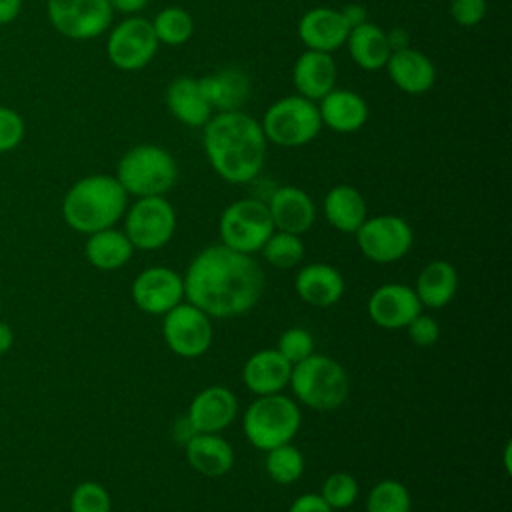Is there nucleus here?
<instances>
[{"instance_id": "f257e3e1", "label": "nucleus", "mask_w": 512, "mask_h": 512, "mask_svg": "<svg viewBox=\"0 0 512 512\" xmlns=\"http://www.w3.org/2000/svg\"><path fill=\"white\" fill-rule=\"evenodd\" d=\"M184 298L210 318L248 314L264 292V272L250 256L212 244L200 250L186 268Z\"/></svg>"}, {"instance_id": "f03ea898", "label": "nucleus", "mask_w": 512, "mask_h": 512, "mask_svg": "<svg viewBox=\"0 0 512 512\" xmlns=\"http://www.w3.org/2000/svg\"><path fill=\"white\" fill-rule=\"evenodd\" d=\"M266 136L260 122L234 110L218 112L204 124V152L214 172L232 184L254 180L266 158Z\"/></svg>"}, {"instance_id": "7ed1b4c3", "label": "nucleus", "mask_w": 512, "mask_h": 512, "mask_svg": "<svg viewBox=\"0 0 512 512\" xmlns=\"http://www.w3.org/2000/svg\"><path fill=\"white\" fill-rule=\"evenodd\" d=\"M128 194L108 174H92L66 192L62 202V216L66 224L82 234H92L104 228H112L126 212Z\"/></svg>"}, {"instance_id": "20e7f679", "label": "nucleus", "mask_w": 512, "mask_h": 512, "mask_svg": "<svg viewBox=\"0 0 512 512\" xmlns=\"http://www.w3.org/2000/svg\"><path fill=\"white\" fill-rule=\"evenodd\" d=\"M290 388L312 410L330 412L340 408L350 392V378L342 364L326 354H310L292 366Z\"/></svg>"}, {"instance_id": "39448f33", "label": "nucleus", "mask_w": 512, "mask_h": 512, "mask_svg": "<svg viewBox=\"0 0 512 512\" xmlns=\"http://www.w3.org/2000/svg\"><path fill=\"white\" fill-rule=\"evenodd\" d=\"M300 422L302 412L298 404L282 392L256 396L242 416L246 440L264 452L290 442L298 434Z\"/></svg>"}, {"instance_id": "423d86ee", "label": "nucleus", "mask_w": 512, "mask_h": 512, "mask_svg": "<svg viewBox=\"0 0 512 512\" xmlns=\"http://www.w3.org/2000/svg\"><path fill=\"white\" fill-rule=\"evenodd\" d=\"M116 180L126 194L164 196L178 180V166L168 150L156 144H138L120 158Z\"/></svg>"}, {"instance_id": "0eeeda50", "label": "nucleus", "mask_w": 512, "mask_h": 512, "mask_svg": "<svg viewBox=\"0 0 512 512\" xmlns=\"http://www.w3.org/2000/svg\"><path fill=\"white\" fill-rule=\"evenodd\" d=\"M262 132L266 140L282 148H298L312 142L320 128L318 106L304 96H286L276 100L264 114Z\"/></svg>"}, {"instance_id": "6e6552de", "label": "nucleus", "mask_w": 512, "mask_h": 512, "mask_svg": "<svg viewBox=\"0 0 512 512\" xmlns=\"http://www.w3.org/2000/svg\"><path fill=\"white\" fill-rule=\"evenodd\" d=\"M218 232L222 244L236 252L250 256L260 252L264 242L274 232L266 202L256 198H242L228 204L220 214Z\"/></svg>"}, {"instance_id": "1a4fd4ad", "label": "nucleus", "mask_w": 512, "mask_h": 512, "mask_svg": "<svg viewBox=\"0 0 512 512\" xmlns=\"http://www.w3.org/2000/svg\"><path fill=\"white\" fill-rule=\"evenodd\" d=\"M176 232V212L164 196L138 198L126 212L124 234L134 250H158Z\"/></svg>"}, {"instance_id": "9d476101", "label": "nucleus", "mask_w": 512, "mask_h": 512, "mask_svg": "<svg viewBox=\"0 0 512 512\" xmlns=\"http://www.w3.org/2000/svg\"><path fill=\"white\" fill-rule=\"evenodd\" d=\"M354 234L360 252L376 264H390L404 258L414 242L410 224L396 214L366 218Z\"/></svg>"}, {"instance_id": "9b49d317", "label": "nucleus", "mask_w": 512, "mask_h": 512, "mask_svg": "<svg viewBox=\"0 0 512 512\" xmlns=\"http://www.w3.org/2000/svg\"><path fill=\"white\" fill-rule=\"evenodd\" d=\"M46 10L52 26L72 40L96 38L112 22L108 0H48Z\"/></svg>"}, {"instance_id": "f8f14e48", "label": "nucleus", "mask_w": 512, "mask_h": 512, "mask_svg": "<svg viewBox=\"0 0 512 512\" xmlns=\"http://www.w3.org/2000/svg\"><path fill=\"white\" fill-rule=\"evenodd\" d=\"M162 336L174 354L182 358L202 356L212 344L210 316L190 302H180L164 314Z\"/></svg>"}, {"instance_id": "ddd939ff", "label": "nucleus", "mask_w": 512, "mask_h": 512, "mask_svg": "<svg viewBox=\"0 0 512 512\" xmlns=\"http://www.w3.org/2000/svg\"><path fill=\"white\" fill-rule=\"evenodd\" d=\"M158 44L160 42L152 30V24L134 16L112 28L106 42V54L116 68L134 72L144 68L154 58Z\"/></svg>"}, {"instance_id": "4468645a", "label": "nucleus", "mask_w": 512, "mask_h": 512, "mask_svg": "<svg viewBox=\"0 0 512 512\" xmlns=\"http://www.w3.org/2000/svg\"><path fill=\"white\" fill-rule=\"evenodd\" d=\"M130 294L142 312L164 316L184 302V278L168 266H152L134 278Z\"/></svg>"}, {"instance_id": "2eb2a0df", "label": "nucleus", "mask_w": 512, "mask_h": 512, "mask_svg": "<svg viewBox=\"0 0 512 512\" xmlns=\"http://www.w3.org/2000/svg\"><path fill=\"white\" fill-rule=\"evenodd\" d=\"M422 312V304L414 288L406 284H382L368 298V316L386 330L406 328L408 322Z\"/></svg>"}, {"instance_id": "dca6fc26", "label": "nucleus", "mask_w": 512, "mask_h": 512, "mask_svg": "<svg viewBox=\"0 0 512 512\" xmlns=\"http://www.w3.org/2000/svg\"><path fill=\"white\" fill-rule=\"evenodd\" d=\"M236 414L238 400L234 392L226 386H208L192 398L186 420L192 432L220 434L234 422Z\"/></svg>"}, {"instance_id": "f3484780", "label": "nucleus", "mask_w": 512, "mask_h": 512, "mask_svg": "<svg viewBox=\"0 0 512 512\" xmlns=\"http://www.w3.org/2000/svg\"><path fill=\"white\" fill-rule=\"evenodd\" d=\"M274 230L304 234L312 228L316 206L312 198L298 186H280L266 202Z\"/></svg>"}, {"instance_id": "a211bd4d", "label": "nucleus", "mask_w": 512, "mask_h": 512, "mask_svg": "<svg viewBox=\"0 0 512 512\" xmlns=\"http://www.w3.org/2000/svg\"><path fill=\"white\" fill-rule=\"evenodd\" d=\"M350 26L340 10L312 8L298 22V36L308 50L332 54L346 44Z\"/></svg>"}, {"instance_id": "6ab92c4d", "label": "nucleus", "mask_w": 512, "mask_h": 512, "mask_svg": "<svg viewBox=\"0 0 512 512\" xmlns=\"http://www.w3.org/2000/svg\"><path fill=\"white\" fill-rule=\"evenodd\" d=\"M292 374V364L274 348L254 352L242 366V380L256 396L282 392Z\"/></svg>"}, {"instance_id": "aec40b11", "label": "nucleus", "mask_w": 512, "mask_h": 512, "mask_svg": "<svg viewBox=\"0 0 512 512\" xmlns=\"http://www.w3.org/2000/svg\"><path fill=\"white\" fill-rule=\"evenodd\" d=\"M186 462L202 476L220 478L234 466V450L220 434L194 432L184 442Z\"/></svg>"}, {"instance_id": "412c9836", "label": "nucleus", "mask_w": 512, "mask_h": 512, "mask_svg": "<svg viewBox=\"0 0 512 512\" xmlns=\"http://www.w3.org/2000/svg\"><path fill=\"white\" fill-rule=\"evenodd\" d=\"M294 290L302 302L316 308H328L342 298L344 278L334 266L312 262L298 270L294 278Z\"/></svg>"}, {"instance_id": "4be33fe9", "label": "nucleus", "mask_w": 512, "mask_h": 512, "mask_svg": "<svg viewBox=\"0 0 512 512\" xmlns=\"http://www.w3.org/2000/svg\"><path fill=\"white\" fill-rule=\"evenodd\" d=\"M396 88L406 94H424L436 80V68L432 60L414 48H400L390 52L384 66Z\"/></svg>"}, {"instance_id": "5701e85b", "label": "nucleus", "mask_w": 512, "mask_h": 512, "mask_svg": "<svg viewBox=\"0 0 512 512\" xmlns=\"http://www.w3.org/2000/svg\"><path fill=\"white\" fill-rule=\"evenodd\" d=\"M336 64L328 52L306 50L298 56L292 78L300 96L316 102L326 96L336 84Z\"/></svg>"}, {"instance_id": "b1692460", "label": "nucleus", "mask_w": 512, "mask_h": 512, "mask_svg": "<svg viewBox=\"0 0 512 512\" xmlns=\"http://www.w3.org/2000/svg\"><path fill=\"white\" fill-rule=\"evenodd\" d=\"M320 120L330 130L340 134H350L360 130L368 120V104L364 98L352 90L332 88L320 98Z\"/></svg>"}, {"instance_id": "393cba45", "label": "nucleus", "mask_w": 512, "mask_h": 512, "mask_svg": "<svg viewBox=\"0 0 512 512\" xmlns=\"http://www.w3.org/2000/svg\"><path fill=\"white\" fill-rule=\"evenodd\" d=\"M200 88L210 108L220 112H234L244 106L250 94V78L240 68H224L204 78H198Z\"/></svg>"}, {"instance_id": "a878e982", "label": "nucleus", "mask_w": 512, "mask_h": 512, "mask_svg": "<svg viewBox=\"0 0 512 512\" xmlns=\"http://www.w3.org/2000/svg\"><path fill=\"white\" fill-rule=\"evenodd\" d=\"M166 106L170 114L186 126H204L212 116V108L200 82L190 76H180L170 82L166 90Z\"/></svg>"}, {"instance_id": "bb28decb", "label": "nucleus", "mask_w": 512, "mask_h": 512, "mask_svg": "<svg viewBox=\"0 0 512 512\" xmlns=\"http://www.w3.org/2000/svg\"><path fill=\"white\" fill-rule=\"evenodd\" d=\"M324 216L332 228L354 234L368 218L366 200L354 186L338 184L324 198Z\"/></svg>"}, {"instance_id": "cd10ccee", "label": "nucleus", "mask_w": 512, "mask_h": 512, "mask_svg": "<svg viewBox=\"0 0 512 512\" xmlns=\"http://www.w3.org/2000/svg\"><path fill=\"white\" fill-rule=\"evenodd\" d=\"M458 290V272L448 260H432L428 262L418 278L414 292L422 306L442 308L456 296Z\"/></svg>"}, {"instance_id": "c85d7f7f", "label": "nucleus", "mask_w": 512, "mask_h": 512, "mask_svg": "<svg viewBox=\"0 0 512 512\" xmlns=\"http://www.w3.org/2000/svg\"><path fill=\"white\" fill-rule=\"evenodd\" d=\"M346 46H348L352 60L362 70H368V72L384 68L388 62V56L392 52L388 46L386 32L378 24H372V22H364V24L352 28L348 32Z\"/></svg>"}, {"instance_id": "c756f323", "label": "nucleus", "mask_w": 512, "mask_h": 512, "mask_svg": "<svg viewBox=\"0 0 512 512\" xmlns=\"http://www.w3.org/2000/svg\"><path fill=\"white\" fill-rule=\"evenodd\" d=\"M84 254L88 262L98 270H118L134 254V246L128 236L116 228H104L88 234Z\"/></svg>"}, {"instance_id": "7c9ffc66", "label": "nucleus", "mask_w": 512, "mask_h": 512, "mask_svg": "<svg viewBox=\"0 0 512 512\" xmlns=\"http://www.w3.org/2000/svg\"><path fill=\"white\" fill-rule=\"evenodd\" d=\"M264 468H266V474L276 484H292L304 472V456L296 446L286 442L266 450Z\"/></svg>"}, {"instance_id": "2f4dec72", "label": "nucleus", "mask_w": 512, "mask_h": 512, "mask_svg": "<svg viewBox=\"0 0 512 512\" xmlns=\"http://www.w3.org/2000/svg\"><path fill=\"white\" fill-rule=\"evenodd\" d=\"M260 252H262L264 260L268 264H272L274 268L288 270V268H294L302 262L304 242L298 234L274 230L270 234V238L264 242V246L260 248Z\"/></svg>"}, {"instance_id": "473e14b6", "label": "nucleus", "mask_w": 512, "mask_h": 512, "mask_svg": "<svg viewBox=\"0 0 512 512\" xmlns=\"http://www.w3.org/2000/svg\"><path fill=\"white\" fill-rule=\"evenodd\" d=\"M150 24H152V30H154L158 42L168 44V46L184 44L194 32L192 16L184 8H178V6H168V8L160 10Z\"/></svg>"}, {"instance_id": "72a5a7b5", "label": "nucleus", "mask_w": 512, "mask_h": 512, "mask_svg": "<svg viewBox=\"0 0 512 512\" xmlns=\"http://www.w3.org/2000/svg\"><path fill=\"white\" fill-rule=\"evenodd\" d=\"M412 498L400 480L376 482L366 498V512H410Z\"/></svg>"}, {"instance_id": "f704fd0d", "label": "nucleus", "mask_w": 512, "mask_h": 512, "mask_svg": "<svg viewBox=\"0 0 512 512\" xmlns=\"http://www.w3.org/2000/svg\"><path fill=\"white\" fill-rule=\"evenodd\" d=\"M320 496L332 510H346L358 498V482L348 472H332L324 480Z\"/></svg>"}, {"instance_id": "c9c22d12", "label": "nucleus", "mask_w": 512, "mask_h": 512, "mask_svg": "<svg viewBox=\"0 0 512 512\" xmlns=\"http://www.w3.org/2000/svg\"><path fill=\"white\" fill-rule=\"evenodd\" d=\"M70 512H112L108 490L92 480L80 482L70 496Z\"/></svg>"}, {"instance_id": "e433bc0d", "label": "nucleus", "mask_w": 512, "mask_h": 512, "mask_svg": "<svg viewBox=\"0 0 512 512\" xmlns=\"http://www.w3.org/2000/svg\"><path fill=\"white\" fill-rule=\"evenodd\" d=\"M276 350L294 366L296 362L304 360L314 352V336L300 326L288 328L280 334Z\"/></svg>"}, {"instance_id": "4c0bfd02", "label": "nucleus", "mask_w": 512, "mask_h": 512, "mask_svg": "<svg viewBox=\"0 0 512 512\" xmlns=\"http://www.w3.org/2000/svg\"><path fill=\"white\" fill-rule=\"evenodd\" d=\"M22 116L6 106H0V152L14 150L24 138Z\"/></svg>"}, {"instance_id": "58836bf2", "label": "nucleus", "mask_w": 512, "mask_h": 512, "mask_svg": "<svg viewBox=\"0 0 512 512\" xmlns=\"http://www.w3.org/2000/svg\"><path fill=\"white\" fill-rule=\"evenodd\" d=\"M406 330H408L410 342L420 348H428V346L436 344L440 338V326H438L436 318L422 314V312L408 322Z\"/></svg>"}, {"instance_id": "ea45409f", "label": "nucleus", "mask_w": 512, "mask_h": 512, "mask_svg": "<svg viewBox=\"0 0 512 512\" xmlns=\"http://www.w3.org/2000/svg\"><path fill=\"white\" fill-rule=\"evenodd\" d=\"M486 14V0H450V16L456 24L476 26Z\"/></svg>"}, {"instance_id": "a19ab883", "label": "nucleus", "mask_w": 512, "mask_h": 512, "mask_svg": "<svg viewBox=\"0 0 512 512\" xmlns=\"http://www.w3.org/2000/svg\"><path fill=\"white\" fill-rule=\"evenodd\" d=\"M288 512H334L320 494H300L288 508Z\"/></svg>"}, {"instance_id": "79ce46f5", "label": "nucleus", "mask_w": 512, "mask_h": 512, "mask_svg": "<svg viewBox=\"0 0 512 512\" xmlns=\"http://www.w3.org/2000/svg\"><path fill=\"white\" fill-rule=\"evenodd\" d=\"M340 12H342L346 24L350 26V30L356 28V26H360V24H364V22H368V20H366V8L360 6V4H350V6H346V8L340 10Z\"/></svg>"}, {"instance_id": "37998d69", "label": "nucleus", "mask_w": 512, "mask_h": 512, "mask_svg": "<svg viewBox=\"0 0 512 512\" xmlns=\"http://www.w3.org/2000/svg\"><path fill=\"white\" fill-rule=\"evenodd\" d=\"M22 0H0V24H10L18 18Z\"/></svg>"}, {"instance_id": "c03bdc74", "label": "nucleus", "mask_w": 512, "mask_h": 512, "mask_svg": "<svg viewBox=\"0 0 512 512\" xmlns=\"http://www.w3.org/2000/svg\"><path fill=\"white\" fill-rule=\"evenodd\" d=\"M386 38H388V46L390 50H400V48H408L410 44V38H408V32L402 30V28H394L390 32H386Z\"/></svg>"}, {"instance_id": "a18cd8bd", "label": "nucleus", "mask_w": 512, "mask_h": 512, "mask_svg": "<svg viewBox=\"0 0 512 512\" xmlns=\"http://www.w3.org/2000/svg\"><path fill=\"white\" fill-rule=\"evenodd\" d=\"M108 2H110L112 10H118L124 14H134L148 4V0H108Z\"/></svg>"}, {"instance_id": "49530a36", "label": "nucleus", "mask_w": 512, "mask_h": 512, "mask_svg": "<svg viewBox=\"0 0 512 512\" xmlns=\"http://www.w3.org/2000/svg\"><path fill=\"white\" fill-rule=\"evenodd\" d=\"M14 342V334H12V328L0 320V354L8 352L10 346Z\"/></svg>"}]
</instances>
